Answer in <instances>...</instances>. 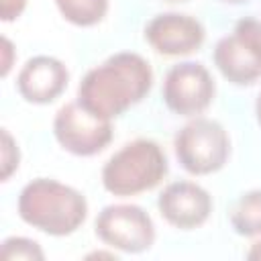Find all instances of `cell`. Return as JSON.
Instances as JSON below:
<instances>
[{
    "label": "cell",
    "instance_id": "1",
    "mask_svg": "<svg viewBox=\"0 0 261 261\" xmlns=\"http://www.w3.org/2000/svg\"><path fill=\"white\" fill-rule=\"evenodd\" d=\"M153 86L151 63L133 51H120L92 67L77 86V102L104 118H116L139 104Z\"/></svg>",
    "mask_w": 261,
    "mask_h": 261
},
{
    "label": "cell",
    "instance_id": "2",
    "mask_svg": "<svg viewBox=\"0 0 261 261\" xmlns=\"http://www.w3.org/2000/svg\"><path fill=\"white\" fill-rule=\"evenodd\" d=\"M16 210L29 226L51 237H67L86 222L88 200L67 184L35 177L20 190Z\"/></svg>",
    "mask_w": 261,
    "mask_h": 261
},
{
    "label": "cell",
    "instance_id": "3",
    "mask_svg": "<svg viewBox=\"0 0 261 261\" xmlns=\"http://www.w3.org/2000/svg\"><path fill=\"white\" fill-rule=\"evenodd\" d=\"M169 171L167 155L153 139L124 143L102 167V186L112 196H137L157 188Z\"/></svg>",
    "mask_w": 261,
    "mask_h": 261
},
{
    "label": "cell",
    "instance_id": "4",
    "mask_svg": "<svg viewBox=\"0 0 261 261\" xmlns=\"http://www.w3.org/2000/svg\"><path fill=\"white\" fill-rule=\"evenodd\" d=\"M173 151L188 173L210 175L226 165L230 157V137L218 120L196 116L175 133Z\"/></svg>",
    "mask_w": 261,
    "mask_h": 261
},
{
    "label": "cell",
    "instance_id": "5",
    "mask_svg": "<svg viewBox=\"0 0 261 261\" xmlns=\"http://www.w3.org/2000/svg\"><path fill=\"white\" fill-rule=\"evenodd\" d=\"M216 69L234 86H251L261 77V20L241 18L232 33L218 39L212 53Z\"/></svg>",
    "mask_w": 261,
    "mask_h": 261
},
{
    "label": "cell",
    "instance_id": "6",
    "mask_svg": "<svg viewBox=\"0 0 261 261\" xmlns=\"http://www.w3.org/2000/svg\"><path fill=\"white\" fill-rule=\"evenodd\" d=\"M53 135L67 153L75 157H92L110 145L114 128L110 118L94 114L75 100L63 104L55 112Z\"/></svg>",
    "mask_w": 261,
    "mask_h": 261
},
{
    "label": "cell",
    "instance_id": "7",
    "mask_svg": "<svg viewBox=\"0 0 261 261\" xmlns=\"http://www.w3.org/2000/svg\"><path fill=\"white\" fill-rule=\"evenodd\" d=\"M94 230L106 247L122 253H143L155 243L153 218L137 204L104 206L94 220Z\"/></svg>",
    "mask_w": 261,
    "mask_h": 261
},
{
    "label": "cell",
    "instance_id": "8",
    "mask_svg": "<svg viewBox=\"0 0 261 261\" xmlns=\"http://www.w3.org/2000/svg\"><path fill=\"white\" fill-rule=\"evenodd\" d=\"M216 84L208 67L200 61H181L167 69L161 96L165 106L179 116L202 114L214 100Z\"/></svg>",
    "mask_w": 261,
    "mask_h": 261
},
{
    "label": "cell",
    "instance_id": "9",
    "mask_svg": "<svg viewBox=\"0 0 261 261\" xmlns=\"http://www.w3.org/2000/svg\"><path fill=\"white\" fill-rule=\"evenodd\" d=\"M206 31L196 16L184 12L155 14L145 27V41L163 57H181L202 47Z\"/></svg>",
    "mask_w": 261,
    "mask_h": 261
},
{
    "label": "cell",
    "instance_id": "10",
    "mask_svg": "<svg viewBox=\"0 0 261 261\" xmlns=\"http://www.w3.org/2000/svg\"><path fill=\"white\" fill-rule=\"evenodd\" d=\"M157 208L163 220L179 230H192L202 226L214 208L212 196L196 181L179 179L163 188L157 198Z\"/></svg>",
    "mask_w": 261,
    "mask_h": 261
},
{
    "label": "cell",
    "instance_id": "11",
    "mask_svg": "<svg viewBox=\"0 0 261 261\" xmlns=\"http://www.w3.org/2000/svg\"><path fill=\"white\" fill-rule=\"evenodd\" d=\"M69 71L63 61L51 55L31 57L16 75L18 94L31 104H51L67 88Z\"/></svg>",
    "mask_w": 261,
    "mask_h": 261
},
{
    "label": "cell",
    "instance_id": "12",
    "mask_svg": "<svg viewBox=\"0 0 261 261\" xmlns=\"http://www.w3.org/2000/svg\"><path fill=\"white\" fill-rule=\"evenodd\" d=\"M230 226L241 237H261V190L245 192L228 214Z\"/></svg>",
    "mask_w": 261,
    "mask_h": 261
},
{
    "label": "cell",
    "instance_id": "13",
    "mask_svg": "<svg viewBox=\"0 0 261 261\" xmlns=\"http://www.w3.org/2000/svg\"><path fill=\"white\" fill-rule=\"evenodd\" d=\"M61 16L75 27H94L104 20L108 0H55Z\"/></svg>",
    "mask_w": 261,
    "mask_h": 261
},
{
    "label": "cell",
    "instance_id": "14",
    "mask_svg": "<svg viewBox=\"0 0 261 261\" xmlns=\"http://www.w3.org/2000/svg\"><path fill=\"white\" fill-rule=\"evenodd\" d=\"M0 257L4 261H12V259H27V261H43L45 253L41 249V245L33 239L27 237H8L2 241L0 247Z\"/></svg>",
    "mask_w": 261,
    "mask_h": 261
},
{
    "label": "cell",
    "instance_id": "15",
    "mask_svg": "<svg viewBox=\"0 0 261 261\" xmlns=\"http://www.w3.org/2000/svg\"><path fill=\"white\" fill-rule=\"evenodd\" d=\"M0 135H2V171H0V177H2V181H6L18 169L20 153H18V145L12 139V135L8 133V128H2Z\"/></svg>",
    "mask_w": 261,
    "mask_h": 261
},
{
    "label": "cell",
    "instance_id": "16",
    "mask_svg": "<svg viewBox=\"0 0 261 261\" xmlns=\"http://www.w3.org/2000/svg\"><path fill=\"white\" fill-rule=\"evenodd\" d=\"M27 6V0H0V18L4 22H10L22 14Z\"/></svg>",
    "mask_w": 261,
    "mask_h": 261
},
{
    "label": "cell",
    "instance_id": "17",
    "mask_svg": "<svg viewBox=\"0 0 261 261\" xmlns=\"http://www.w3.org/2000/svg\"><path fill=\"white\" fill-rule=\"evenodd\" d=\"M0 43H2V67H0V75L2 77H6L8 75V71H10V67H12V57H14V47H12V43H10V39L8 37H2L0 39Z\"/></svg>",
    "mask_w": 261,
    "mask_h": 261
},
{
    "label": "cell",
    "instance_id": "18",
    "mask_svg": "<svg viewBox=\"0 0 261 261\" xmlns=\"http://www.w3.org/2000/svg\"><path fill=\"white\" fill-rule=\"evenodd\" d=\"M247 259H257V261H261V239L251 245V249L247 251Z\"/></svg>",
    "mask_w": 261,
    "mask_h": 261
},
{
    "label": "cell",
    "instance_id": "19",
    "mask_svg": "<svg viewBox=\"0 0 261 261\" xmlns=\"http://www.w3.org/2000/svg\"><path fill=\"white\" fill-rule=\"evenodd\" d=\"M255 118H257V122L261 126V94L257 96V102H255Z\"/></svg>",
    "mask_w": 261,
    "mask_h": 261
},
{
    "label": "cell",
    "instance_id": "20",
    "mask_svg": "<svg viewBox=\"0 0 261 261\" xmlns=\"http://www.w3.org/2000/svg\"><path fill=\"white\" fill-rule=\"evenodd\" d=\"M224 2H228V4H241V2H247V0H224Z\"/></svg>",
    "mask_w": 261,
    "mask_h": 261
},
{
    "label": "cell",
    "instance_id": "21",
    "mask_svg": "<svg viewBox=\"0 0 261 261\" xmlns=\"http://www.w3.org/2000/svg\"><path fill=\"white\" fill-rule=\"evenodd\" d=\"M169 2H179V0H169Z\"/></svg>",
    "mask_w": 261,
    "mask_h": 261
}]
</instances>
